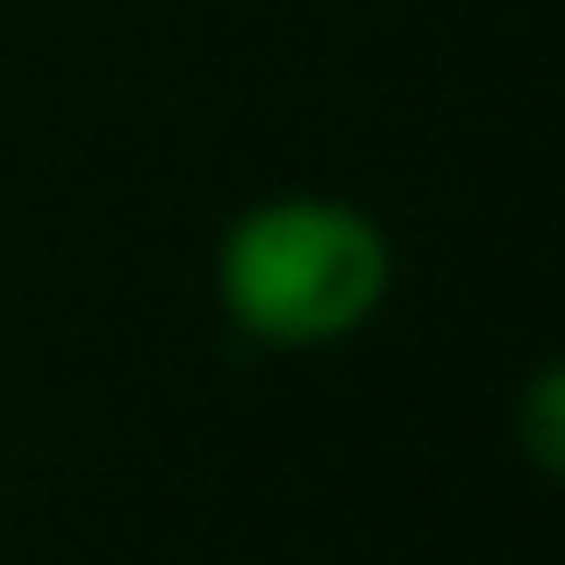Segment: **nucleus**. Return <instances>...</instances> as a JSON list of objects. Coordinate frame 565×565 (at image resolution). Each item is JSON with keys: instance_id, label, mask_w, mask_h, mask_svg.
Returning a JSON list of instances; mask_svg holds the SVG:
<instances>
[{"instance_id": "1", "label": "nucleus", "mask_w": 565, "mask_h": 565, "mask_svg": "<svg viewBox=\"0 0 565 565\" xmlns=\"http://www.w3.org/2000/svg\"><path fill=\"white\" fill-rule=\"evenodd\" d=\"M394 294V244L359 201L265 193L215 244V301L265 351H330Z\"/></svg>"}, {"instance_id": "2", "label": "nucleus", "mask_w": 565, "mask_h": 565, "mask_svg": "<svg viewBox=\"0 0 565 565\" xmlns=\"http://www.w3.org/2000/svg\"><path fill=\"white\" fill-rule=\"evenodd\" d=\"M515 444L530 451V466L552 480L565 472V365H537V380L515 401Z\"/></svg>"}]
</instances>
